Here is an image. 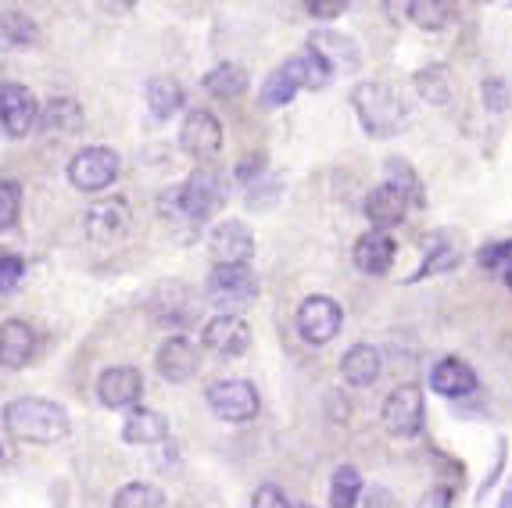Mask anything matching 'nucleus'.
I'll return each instance as SVG.
<instances>
[{
    "mask_svg": "<svg viewBox=\"0 0 512 508\" xmlns=\"http://www.w3.org/2000/svg\"><path fill=\"white\" fill-rule=\"evenodd\" d=\"M4 426L22 444H61L72 437V415L51 398H15L4 408Z\"/></svg>",
    "mask_w": 512,
    "mask_h": 508,
    "instance_id": "1",
    "label": "nucleus"
},
{
    "mask_svg": "<svg viewBox=\"0 0 512 508\" xmlns=\"http://www.w3.org/2000/svg\"><path fill=\"white\" fill-rule=\"evenodd\" d=\"M351 108L359 115L362 129L376 140H391L409 126V101L402 97V90L380 79H369L351 90Z\"/></svg>",
    "mask_w": 512,
    "mask_h": 508,
    "instance_id": "2",
    "label": "nucleus"
},
{
    "mask_svg": "<svg viewBox=\"0 0 512 508\" xmlns=\"http://www.w3.org/2000/svg\"><path fill=\"white\" fill-rule=\"evenodd\" d=\"M208 305L219 308V315H237L240 308L255 305L258 276L251 265H215L205 283Z\"/></svg>",
    "mask_w": 512,
    "mask_h": 508,
    "instance_id": "3",
    "label": "nucleus"
},
{
    "mask_svg": "<svg viewBox=\"0 0 512 508\" xmlns=\"http://www.w3.org/2000/svg\"><path fill=\"white\" fill-rule=\"evenodd\" d=\"M384 430L398 441H412L423 433V423H427V401H423V387L419 383H398L384 398Z\"/></svg>",
    "mask_w": 512,
    "mask_h": 508,
    "instance_id": "4",
    "label": "nucleus"
},
{
    "mask_svg": "<svg viewBox=\"0 0 512 508\" xmlns=\"http://www.w3.org/2000/svg\"><path fill=\"white\" fill-rule=\"evenodd\" d=\"M226 201V179L215 165H197L180 187V208L190 222H205Z\"/></svg>",
    "mask_w": 512,
    "mask_h": 508,
    "instance_id": "5",
    "label": "nucleus"
},
{
    "mask_svg": "<svg viewBox=\"0 0 512 508\" xmlns=\"http://www.w3.org/2000/svg\"><path fill=\"white\" fill-rule=\"evenodd\" d=\"M294 326H298V337L305 340V344H312V348H323V344H330L337 333H341L344 326V308L333 301V297H305L298 308V315H294Z\"/></svg>",
    "mask_w": 512,
    "mask_h": 508,
    "instance_id": "6",
    "label": "nucleus"
},
{
    "mask_svg": "<svg viewBox=\"0 0 512 508\" xmlns=\"http://www.w3.org/2000/svg\"><path fill=\"white\" fill-rule=\"evenodd\" d=\"M212 415H219L222 423H251L262 408V398L251 380H215L205 394Z\"/></svg>",
    "mask_w": 512,
    "mask_h": 508,
    "instance_id": "7",
    "label": "nucleus"
},
{
    "mask_svg": "<svg viewBox=\"0 0 512 508\" xmlns=\"http://www.w3.org/2000/svg\"><path fill=\"white\" fill-rule=\"evenodd\" d=\"M119 165V154L111 151V147H86V151H79L69 161V183L76 190H83V194H101V190H108L119 179Z\"/></svg>",
    "mask_w": 512,
    "mask_h": 508,
    "instance_id": "8",
    "label": "nucleus"
},
{
    "mask_svg": "<svg viewBox=\"0 0 512 508\" xmlns=\"http://www.w3.org/2000/svg\"><path fill=\"white\" fill-rule=\"evenodd\" d=\"M40 122V104L36 94L26 83H0V129L11 140H26L29 133H36Z\"/></svg>",
    "mask_w": 512,
    "mask_h": 508,
    "instance_id": "9",
    "label": "nucleus"
},
{
    "mask_svg": "<svg viewBox=\"0 0 512 508\" xmlns=\"http://www.w3.org/2000/svg\"><path fill=\"white\" fill-rule=\"evenodd\" d=\"M208 254L215 258V265H251V258H255V233H251L248 222L222 219L208 233Z\"/></svg>",
    "mask_w": 512,
    "mask_h": 508,
    "instance_id": "10",
    "label": "nucleus"
},
{
    "mask_svg": "<svg viewBox=\"0 0 512 508\" xmlns=\"http://www.w3.org/2000/svg\"><path fill=\"white\" fill-rule=\"evenodd\" d=\"M180 147L183 154H190L194 161L208 165V158L222 151V122L215 119L208 108H194L187 111V119L180 126Z\"/></svg>",
    "mask_w": 512,
    "mask_h": 508,
    "instance_id": "11",
    "label": "nucleus"
},
{
    "mask_svg": "<svg viewBox=\"0 0 512 508\" xmlns=\"http://www.w3.org/2000/svg\"><path fill=\"white\" fill-rule=\"evenodd\" d=\"M144 398V376L133 365H111L97 376V401L104 408H133Z\"/></svg>",
    "mask_w": 512,
    "mask_h": 508,
    "instance_id": "12",
    "label": "nucleus"
},
{
    "mask_svg": "<svg viewBox=\"0 0 512 508\" xmlns=\"http://www.w3.org/2000/svg\"><path fill=\"white\" fill-rule=\"evenodd\" d=\"M201 344L222 358H240L251 351V326L240 315H215L201 330Z\"/></svg>",
    "mask_w": 512,
    "mask_h": 508,
    "instance_id": "13",
    "label": "nucleus"
},
{
    "mask_svg": "<svg viewBox=\"0 0 512 508\" xmlns=\"http://www.w3.org/2000/svg\"><path fill=\"white\" fill-rule=\"evenodd\" d=\"M305 47L316 51L333 72H359L362 68V47L355 43V36H344L337 29H316Z\"/></svg>",
    "mask_w": 512,
    "mask_h": 508,
    "instance_id": "14",
    "label": "nucleus"
},
{
    "mask_svg": "<svg viewBox=\"0 0 512 508\" xmlns=\"http://www.w3.org/2000/svg\"><path fill=\"white\" fill-rule=\"evenodd\" d=\"M394 258H398L394 237L391 233H376V229H369L366 237H359L355 247H351V262H355L359 272H366V276H387Z\"/></svg>",
    "mask_w": 512,
    "mask_h": 508,
    "instance_id": "15",
    "label": "nucleus"
},
{
    "mask_svg": "<svg viewBox=\"0 0 512 508\" xmlns=\"http://www.w3.org/2000/svg\"><path fill=\"white\" fill-rule=\"evenodd\" d=\"M197 365H201V355H197L194 340L187 337H169L154 355V369L169 383H187L197 373Z\"/></svg>",
    "mask_w": 512,
    "mask_h": 508,
    "instance_id": "16",
    "label": "nucleus"
},
{
    "mask_svg": "<svg viewBox=\"0 0 512 508\" xmlns=\"http://www.w3.org/2000/svg\"><path fill=\"white\" fill-rule=\"evenodd\" d=\"M36 355V330L26 319L0 322V365L4 369H26Z\"/></svg>",
    "mask_w": 512,
    "mask_h": 508,
    "instance_id": "17",
    "label": "nucleus"
},
{
    "mask_svg": "<svg viewBox=\"0 0 512 508\" xmlns=\"http://www.w3.org/2000/svg\"><path fill=\"white\" fill-rule=\"evenodd\" d=\"M83 226L94 240L122 237L126 226H129V201L126 197H104V201L90 204V208H86Z\"/></svg>",
    "mask_w": 512,
    "mask_h": 508,
    "instance_id": "18",
    "label": "nucleus"
},
{
    "mask_svg": "<svg viewBox=\"0 0 512 508\" xmlns=\"http://www.w3.org/2000/svg\"><path fill=\"white\" fill-rule=\"evenodd\" d=\"M430 390L441 394V398H466V394L477 390V373L459 355H448L430 369Z\"/></svg>",
    "mask_w": 512,
    "mask_h": 508,
    "instance_id": "19",
    "label": "nucleus"
},
{
    "mask_svg": "<svg viewBox=\"0 0 512 508\" xmlns=\"http://www.w3.org/2000/svg\"><path fill=\"white\" fill-rule=\"evenodd\" d=\"M83 129V108L72 97H54L40 108V122H36V133L47 136V140H65V136L79 133Z\"/></svg>",
    "mask_w": 512,
    "mask_h": 508,
    "instance_id": "20",
    "label": "nucleus"
},
{
    "mask_svg": "<svg viewBox=\"0 0 512 508\" xmlns=\"http://www.w3.org/2000/svg\"><path fill=\"white\" fill-rule=\"evenodd\" d=\"M405 215H409V201L394 187H387V183H380V187L366 197V219L376 233H391L394 226H402Z\"/></svg>",
    "mask_w": 512,
    "mask_h": 508,
    "instance_id": "21",
    "label": "nucleus"
},
{
    "mask_svg": "<svg viewBox=\"0 0 512 508\" xmlns=\"http://www.w3.org/2000/svg\"><path fill=\"white\" fill-rule=\"evenodd\" d=\"M384 373V358L373 344H351L341 358V376L348 387H373Z\"/></svg>",
    "mask_w": 512,
    "mask_h": 508,
    "instance_id": "22",
    "label": "nucleus"
},
{
    "mask_svg": "<svg viewBox=\"0 0 512 508\" xmlns=\"http://www.w3.org/2000/svg\"><path fill=\"white\" fill-rule=\"evenodd\" d=\"M169 437V419L154 408H133L122 423V441L133 448H147V444H162Z\"/></svg>",
    "mask_w": 512,
    "mask_h": 508,
    "instance_id": "23",
    "label": "nucleus"
},
{
    "mask_svg": "<svg viewBox=\"0 0 512 508\" xmlns=\"http://www.w3.org/2000/svg\"><path fill=\"white\" fill-rule=\"evenodd\" d=\"M40 40L36 18L22 8H0V51H26Z\"/></svg>",
    "mask_w": 512,
    "mask_h": 508,
    "instance_id": "24",
    "label": "nucleus"
},
{
    "mask_svg": "<svg viewBox=\"0 0 512 508\" xmlns=\"http://www.w3.org/2000/svg\"><path fill=\"white\" fill-rule=\"evenodd\" d=\"M412 86H416V94L423 97L427 104L444 108V104L452 101V94H455V76H452V68H448V65L434 61V65L419 68L416 76H412Z\"/></svg>",
    "mask_w": 512,
    "mask_h": 508,
    "instance_id": "25",
    "label": "nucleus"
},
{
    "mask_svg": "<svg viewBox=\"0 0 512 508\" xmlns=\"http://www.w3.org/2000/svg\"><path fill=\"white\" fill-rule=\"evenodd\" d=\"M201 86H205V90H208L212 97H222V101H233V97L248 94L251 76H248V68L237 65V61H219V65H215L212 72H205Z\"/></svg>",
    "mask_w": 512,
    "mask_h": 508,
    "instance_id": "26",
    "label": "nucleus"
},
{
    "mask_svg": "<svg viewBox=\"0 0 512 508\" xmlns=\"http://www.w3.org/2000/svg\"><path fill=\"white\" fill-rule=\"evenodd\" d=\"M405 15L423 33H441V29H448L459 18V8H455L452 0H409Z\"/></svg>",
    "mask_w": 512,
    "mask_h": 508,
    "instance_id": "27",
    "label": "nucleus"
},
{
    "mask_svg": "<svg viewBox=\"0 0 512 508\" xmlns=\"http://www.w3.org/2000/svg\"><path fill=\"white\" fill-rule=\"evenodd\" d=\"M144 97H147V108H151L154 119H172V115H176V111L183 108V101H187L180 79H172V76H154V79H147Z\"/></svg>",
    "mask_w": 512,
    "mask_h": 508,
    "instance_id": "28",
    "label": "nucleus"
},
{
    "mask_svg": "<svg viewBox=\"0 0 512 508\" xmlns=\"http://www.w3.org/2000/svg\"><path fill=\"white\" fill-rule=\"evenodd\" d=\"M283 68L291 72L294 83H298L301 90H323V86H330V79H333V68L326 65L316 51H308V47L294 54V58L283 61Z\"/></svg>",
    "mask_w": 512,
    "mask_h": 508,
    "instance_id": "29",
    "label": "nucleus"
},
{
    "mask_svg": "<svg viewBox=\"0 0 512 508\" xmlns=\"http://www.w3.org/2000/svg\"><path fill=\"white\" fill-rule=\"evenodd\" d=\"M384 176H387V187H394L398 194L409 201V208H423L427 204V194H423V179H419V172L412 169V161L405 158H387L384 161Z\"/></svg>",
    "mask_w": 512,
    "mask_h": 508,
    "instance_id": "30",
    "label": "nucleus"
},
{
    "mask_svg": "<svg viewBox=\"0 0 512 508\" xmlns=\"http://www.w3.org/2000/svg\"><path fill=\"white\" fill-rule=\"evenodd\" d=\"M301 86L294 83V76L287 72V68H273L269 76H265V83H262V90H258V104L262 108H287V104L294 101V94H298Z\"/></svg>",
    "mask_w": 512,
    "mask_h": 508,
    "instance_id": "31",
    "label": "nucleus"
},
{
    "mask_svg": "<svg viewBox=\"0 0 512 508\" xmlns=\"http://www.w3.org/2000/svg\"><path fill=\"white\" fill-rule=\"evenodd\" d=\"M359 498H362V473L344 462L330 476V508H355Z\"/></svg>",
    "mask_w": 512,
    "mask_h": 508,
    "instance_id": "32",
    "label": "nucleus"
},
{
    "mask_svg": "<svg viewBox=\"0 0 512 508\" xmlns=\"http://www.w3.org/2000/svg\"><path fill=\"white\" fill-rule=\"evenodd\" d=\"M111 508H165V494L154 483L133 480V483H122L119 491H115Z\"/></svg>",
    "mask_w": 512,
    "mask_h": 508,
    "instance_id": "33",
    "label": "nucleus"
},
{
    "mask_svg": "<svg viewBox=\"0 0 512 508\" xmlns=\"http://www.w3.org/2000/svg\"><path fill=\"white\" fill-rule=\"evenodd\" d=\"M18 219H22V183L0 179V233L15 229Z\"/></svg>",
    "mask_w": 512,
    "mask_h": 508,
    "instance_id": "34",
    "label": "nucleus"
},
{
    "mask_svg": "<svg viewBox=\"0 0 512 508\" xmlns=\"http://www.w3.org/2000/svg\"><path fill=\"white\" fill-rule=\"evenodd\" d=\"M462 262V251L459 247H452V244H437L434 251L423 258V269L419 272H412V283H419V280H427V276H437V272H448L452 265H459Z\"/></svg>",
    "mask_w": 512,
    "mask_h": 508,
    "instance_id": "35",
    "label": "nucleus"
},
{
    "mask_svg": "<svg viewBox=\"0 0 512 508\" xmlns=\"http://www.w3.org/2000/svg\"><path fill=\"white\" fill-rule=\"evenodd\" d=\"M480 101H484V108L491 111V115H502V111H509L512 108L509 83H505V79H498V76L484 79V83H480Z\"/></svg>",
    "mask_w": 512,
    "mask_h": 508,
    "instance_id": "36",
    "label": "nucleus"
},
{
    "mask_svg": "<svg viewBox=\"0 0 512 508\" xmlns=\"http://www.w3.org/2000/svg\"><path fill=\"white\" fill-rule=\"evenodd\" d=\"M477 262L484 272H505L512 265V237L509 240H491L477 251Z\"/></svg>",
    "mask_w": 512,
    "mask_h": 508,
    "instance_id": "37",
    "label": "nucleus"
},
{
    "mask_svg": "<svg viewBox=\"0 0 512 508\" xmlns=\"http://www.w3.org/2000/svg\"><path fill=\"white\" fill-rule=\"evenodd\" d=\"M280 201V179L276 176H262L258 183L248 187V204L251 208H273Z\"/></svg>",
    "mask_w": 512,
    "mask_h": 508,
    "instance_id": "38",
    "label": "nucleus"
},
{
    "mask_svg": "<svg viewBox=\"0 0 512 508\" xmlns=\"http://www.w3.org/2000/svg\"><path fill=\"white\" fill-rule=\"evenodd\" d=\"M265 169H269V158H265L262 151H255V154H248V158L237 161L233 179H237V183H244V187H251V183H258V179L265 176Z\"/></svg>",
    "mask_w": 512,
    "mask_h": 508,
    "instance_id": "39",
    "label": "nucleus"
},
{
    "mask_svg": "<svg viewBox=\"0 0 512 508\" xmlns=\"http://www.w3.org/2000/svg\"><path fill=\"white\" fill-rule=\"evenodd\" d=\"M26 280V262L18 254H0V294H11Z\"/></svg>",
    "mask_w": 512,
    "mask_h": 508,
    "instance_id": "40",
    "label": "nucleus"
},
{
    "mask_svg": "<svg viewBox=\"0 0 512 508\" xmlns=\"http://www.w3.org/2000/svg\"><path fill=\"white\" fill-rule=\"evenodd\" d=\"M251 508H291V501H287L280 483H262V487L251 494Z\"/></svg>",
    "mask_w": 512,
    "mask_h": 508,
    "instance_id": "41",
    "label": "nucleus"
},
{
    "mask_svg": "<svg viewBox=\"0 0 512 508\" xmlns=\"http://www.w3.org/2000/svg\"><path fill=\"white\" fill-rule=\"evenodd\" d=\"M305 8H308V15H312V18H323V22H330V18H341L351 4H348V0H308Z\"/></svg>",
    "mask_w": 512,
    "mask_h": 508,
    "instance_id": "42",
    "label": "nucleus"
},
{
    "mask_svg": "<svg viewBox=\"0 0 512 508\" xmlns=\"http://www.w3.org/2000/svg\"><path fill=\"white\" fill-rule=\"evenodd\" d=\"M452 498H455L452 483H434V487L416 501V508H452Z\"/></svg>",
    "mask_w": 512,
    "mask_h": 508,
    "instance_id": "43",
    "label": "nucleus"
},
{
    "mask_svg": "<svg viewBox=\"0 0 512 508\" xmlns=\"http://www.w3.org/2000/svg\"><path fill=\"white\" fill-rule=\"evenodd\" d=\"M505 462H509V441L505 437H498V462H495V469H491V476H487L484 483H480V494H477V501H484V494L495 487V480L505 473Z\"/></svg>",
    "mask_w": 512,
    "mask_h": 508,
    "instance_id": "44",
    "label": "nucleus"
},
{
    "mask_svg": "<svg viewBox=\"0 0 512 508\" xmlns=\"http://www.w3.org/2000/svg\"><path fill=\"white\" fill-rule=\"evenodd\" d=\"M366 508H398V501H394V494L387 487H373L366 494Z\"/></svg>",
    "mask_w": 512,
    "mask_h": 508,
    "instance_id": "45",
    "label": "nucleus"
},
{
    "mask_svg": "<svg viewBox=\"0 0 512 508\" xmlns=\"http://www.w3.org/2000/svg\"><path fill=\"white\" fill-rule=\"evenodd\" d=\"M502 276H505V287H509V290H512V265H509V269H505V272H502Z\"/></svg>",
    "mask_w": 512,
    "mask_h": 508,
    "instance_id": "46",
    "label": "nucleus"
},
{
    "mask_svg": "<svg viewBox=\"0 0 512 508\" xmlns=\"http://www.w3.org/2000/svg\"><path fill=\"white\" fill-rule=\"evenodd\" d=\"M0 469H4V448H0Z\"/></svg>",
    "mask_w": 512,
    "mask_h": 508,
    "instance_id": "47",
    "label": "nucleus"
},
{
    "mask_svg": "<svg viewBox=\"0 0 512 508\" xmlns=\"http://www.w3.org/2000/svg\"><path fill=\"white\" fill-rule=\"evenodd\" d=\"M291 508H316V505H291Z\"/></svg>",
    "mask_w": 512,
    "mask_h": 508,
    "instance_id": "48",
    "label": "nucleus"
}]
</instances>
